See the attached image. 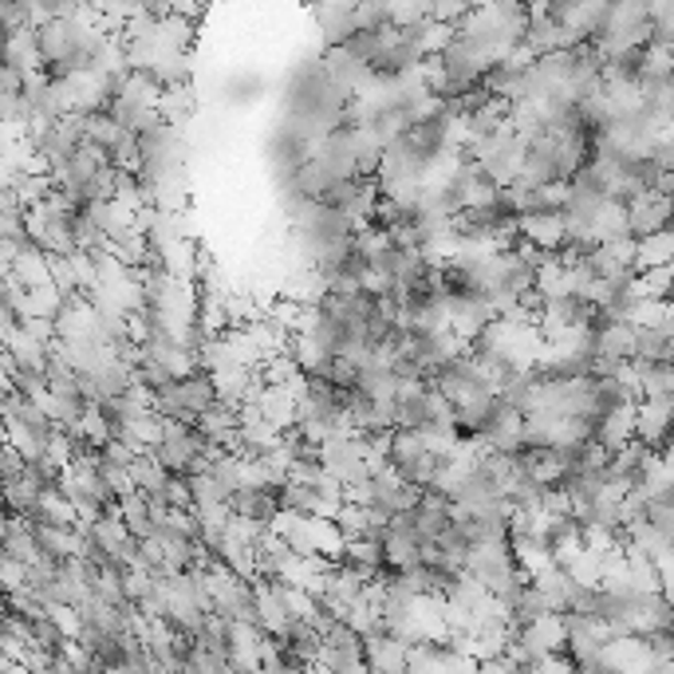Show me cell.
I'll return each instance as SVG.
<instances>
[{
  "label": "cell",
  "instance_id": "cell-10",
  "mask_svg": "<svg viewBox=\"0 0 674 674\" xmlns=\"http://www.w3.org/2000/svg\"><path fill=\"white\" fill-rule=\"evenodd\" d=\"M281 506L300 517H324V497H319V489L300 486V481H289V486L281 489Z\"/></svg>",
  "mask_w": 674,
  "mask_h": 674
},
{
  "label": "cell",
  "instance_id": "cell-1",
  "mask_svg": "<svg viewBox=\"0 0 674 674\" xmlns=\"http://www.w3.org/2000/svg\"><path fill=\"white\" fill-rule=\"evenodd\" d=\"M564 631H568V659L576 666L580 663H596L608 643L616 639V631L604 623L599 616H584V611H568L564 616Z\"/></svg>",
  "mask_w": 674,
  "mask_h": 674
},
{
  "label": "cell",
  "instance_id": "cell-7",
  "mask_svg": "<svg viewBox=\"0 0 674 674\" xmlns=\"http://www.w3.org/2000/svg\"><path fill=\"white\" fill-rule=\"evenodd\" d=\"M635 411L639 406H628V411H616L608 418H599V431H596V442L608 454H619V449H628L635 442Z\"/></svg>",
  "mask_w": 674,
  "mask_h": 674
},
{
  "label": "cell",
  "instance_id": "cell-8",
  "mask_svg": "<svg viewBox=\"0 0 674 674\" xmlns=\"http://www.w3.org/2000/svg\"><path fill=\"white\" fill-rule=\"evenodd\" d=\"M544 616H556V611H553V604H548V596H544V591L536 588V584H533L529 591H524L521 599H517L513 608H509V623H513L517 631H521V628H533L536 619H544Z\"/></svg>",
  "mask_w": 674,
  "mask_h": 674
},
{
  "label": "cell",
  "instance_id": "cell-5",
  "mask_svg": "<svg viewBox=\"0 0 674 674\" xmlns=\"http://www.w3.org/2000/svg\"><path fill=\"white\" fill-rule=\"evenodd\" d=\"M596 347L599 356L631 363V359H639V328L635 324H623V319H611L608 328L596 331Z\"/></svg>",
  "mask_w": 674,
  "mask_h": 674
},
{
  "label": "cell",
  "instance_id": "cell-11",
  "mask_svg": "<svg viewBox=\"0 0 674 674\" xmlns=\"http://www.w3.org/2000/svg\"><path fill=\"white\" fill-rule=\"evenodd\" d=\"M643 269H674V229L639 241V272Z\"/></svg>",
  "mask_w": 674,
  "mask_h": 674
},
{
  "label": "cell",
  "instance_id": "cell-3",
  "mask_svg": "<svg viewBox=\"0 0 674 674\" xmlns=\"http://www.w3.org/2000/svg\"><path fill=\"white\" fill-rule=\"evenodd\" d=\"M367 663H371L374 674H406V663H411V646L391 639L387 631L367 639Z\"/></svg>",
  "mask_w": 674,
  "mask_h": 674
},
{
  "label": "cell",
  "instance_id": "cell-12",
  "mask_svg": "<svg viewBox=\"0 0 674 674\" xmlns=\"http://www.w3.org/2000/svg\"><path fill=\"white\" fill-rule=\"evenodd\" d=\"M646 521L655 524L659 533H666L674 541V486L666 493H659L651 506H646Z\"/></svg>",
  "mask_w": 674,
  "mask_h": 674
},
{
  "label": "cell",
  "instance_id": "cell-6",
  "mask_svg": "<svg viewBox=\"0 0 674 674\" xmlns=\"http://www.w3.org/2000/svg\"><path fill=\"white\" fill-rule=\"evenodd\" d=\"M521 233L524 241L544 249V253H564V244H568L564 217H521Z\"/></svg>",
  "mask_w": 674,
  "mask_h": 674
},
{
  "label": "cell",
  "instance_id": "cell-2",
  "mask_svg": "<svg viewBox=\"0 0 674 674\" xmlns=\"http://www.w3.org/2000/svg\"><path fill=\"white\" fill-rule=\"evenodd\" d=\"M628 229L635 241H646V237H659L666 229H674V202L655 189H643L628 202Z\"/></svg>",
  "mask_w": 674,
  "mask_h": 674
},
{
  "label": "cell",
  "instance_id": "cell-9",
  "mask_svg": "<svg viewBox=\"0 0 674 674\" xmlns=\"http://www.w3.org/2000/svg\"><path fill=\"white\" fill-rule=\"evenodd\" d=\"M631 229H628V206L619 202H608L599 209L596 217V244H616V241H628Z\"/></svg>",
  "mask_w": 674,
  "mask_h": 674
},
{
  "label": "cell",
  "instance_id": "cell-4",
  "mask_svg": "<svg viewBox=\"0 0 674 674\" xmlns=\"http://www.w3.org/2000/svg\"><path fill=\"white\" fill-rule=\"evenodd\" d=\"M316 20L319 32H324V44L344 47L359 32V4H328V9L316 12Z\"/></svg>",
  "mask_w": 674,
  "mask_h": 674
},
{
  "label": "cell",
  "instance_id": "cell-13",
  "mask_svg": "<svg viewBox=\"0 0 674 674\" xmlns=\"http://www.w3.org/2000/svg\"><path fill=\"white\" fill-rule=\"evenodd\" d=\"M671 324H674V304H671Z\"/></svg>",
  "mask_w": 674,
  "mask_h": 674
}]
</instances>
